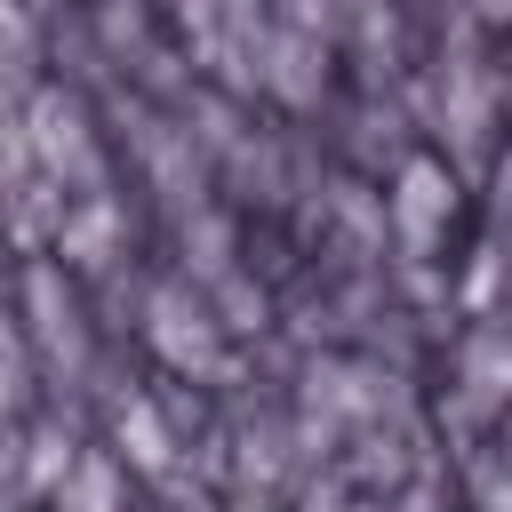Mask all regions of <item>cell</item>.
<instances>
[{"label": "cell", "mask_w": 512, "mask_h": 512, "mask_svg": "<svg viewBox=\"0 0 512 512\" xmlns=\"http://www.w3.org/2000/svg\"><path fill=\"white\" fill-rule=\"evenodd\" d=\"M448 208H456L448 168H440V160H408V168H400V232L424 248V240L448 224Z\"/></svg>", "instance_id": "obj_1"}, {"label": "cell", "mask_w": 512, "mask_h": 512, "mask_svg": "<svg viewBox=\"0 0 512 512\" xmlns=\"http://www.w3.org/2000/svg\"><path fill=\"white\" fill-rule=\"evenodd\" d=\"M160 352L176 360V368H192V360H208V312L200 304H184V296H160Z\"/></svg>", "instance_id": "obj_2"}, {"label": "cell", "mask_w": 512, "mask_h": 512, "mask_svg": "<svg viewBox=\"0 0 512 512\" xmlns=\"http://www.w3.org/2000/svg\"><path fill=\"white\" fill-rule=\"evenodd\" d=\"M40 152H48V160L80 152V112H72V104H56V96L40 104Z\"/></svg>", "instance_id": "obj_3"}, {"label": "cell", "mask_w": 512, "mask_h": 512, "mask_svg": "<svg viewBox=\"0 0 512 512\" xmlns=\"http://www.w3.org/2000/svg\"><path fill=\"white\" fill-rule=\"evenodd\" d=\"M72 504H80V512H112V472H104V464H80Z\"/></svg>", "instance_id": "obj_4"}]
</instances>
